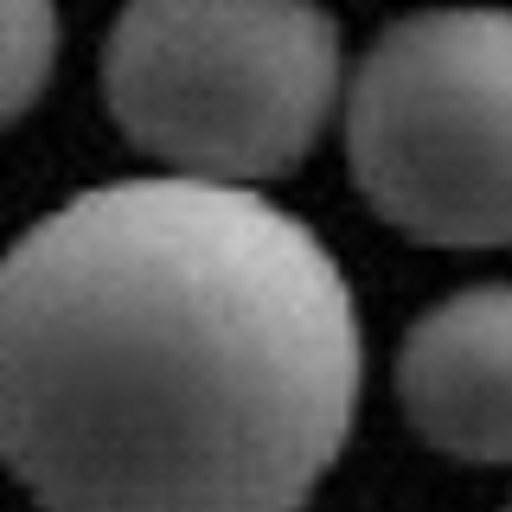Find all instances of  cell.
<instances>
[{
	"mask_svg": "<svg viewBox=\"0 0 512 512\" xmlns=\"http://www.w3.org/2000/svg\"><path fill=\"white\" fill-rule=\"evenodd\" d=\"M359 359L333 250L256 186H90L0 256V461L45 512H301Z\"/></svg>",
	"mask_w": 512,
	"mask_h": 512,
	"instance_id": "6da1fadb",
	"label": "cell"
},
{
	"mask_svg": "<svg viewBox=\"0 0 512 512\" xmlns=\"http://www.w3.org/2000/svg\"><path fill=\"white\" fill-rule=\"evenodd\" d=\"M103 103L167 173L276 180L340 103V26L320 0H128L103 45Z\"/></svg>",
	"mask_w": 512,
	"mask_h": 512,
	"instance_id": "7a4b0ae2",
	"label": "cell"
},
{
	"mask_svg": "<svg viewBox=\"0 0 512 512\" xmlns=\"http://www.w3.org/2000/svg\"><path fill=\"white\" fill-rule=\"evenodd\" d=\"M352 180L416 244H512V13L429 7L384 26L346 84Z\"/></svg>",
	"mask_w": 512,
	"mask_h": 512,
	"instance_id": "3957f363",
	"label": "cell"
},
{
	"mask_svg": "<svg viewBox=\"0 0 512 512\" xmlns=\"http://www.w3.org/2000/svg\"><path fill=\"white\" fill-rule=\"evenodd\" d=\"M410 429L455 461H512V282L436 301L397 352Z\"/></svg>",
	"mask_w": 512,
	"mask_h": 512,
	"instance_id": "277c9868",
	"label": "cell"
},
{
	"mask_svg": "<svg viewBox=\"0 0 512 512\" xmlns=\"http://www.w3.org/2000/svg\"><path fill=\"white\" fill-rule=\"evenodd\" d=\"M58 64V0H0V128L39 103Z\"/></svg>",
	"mask_w": 512,
	"mask_h": 512,
	"instance_id": "5b68a950",
	"label": "cell"
},
{
	"mask_svg": "<svg viewBox=\"0 0 512 512\" xmlns=\"http://www.w3.org/2000/svg\"><path fill=\"white\" fill-rule=\"evenodd\" d=\"M506 512H512V506H506Z\"/></svg>",
	"mask_w": 512,
	"mask_h": 512,
	"instance_id": "8992f818",
	"label": "cell"
}]
</instances>
